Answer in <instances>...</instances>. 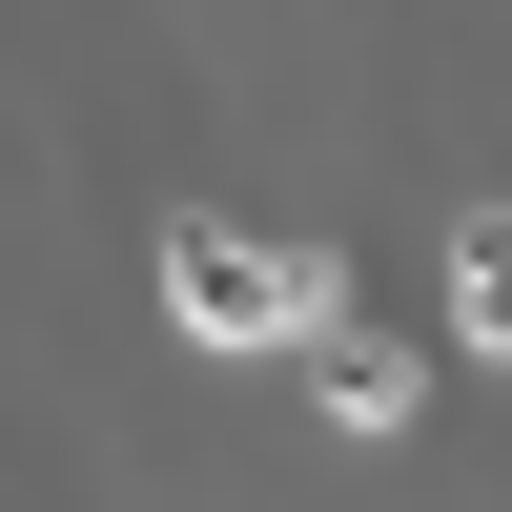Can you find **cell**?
Instances as JSON below:
<instances>
[{"label": "cell", "mask_w": 512, "mask_h": 512, "mask_svg": "<svg viewBox=\"0 0 512 512\" xmlns=\"http://www.w3.org/2000/svg\"><path fill=\"white\" fill-rule=\"evenodd\" d=\"M164 308H185V349H308L328 267L308 246H246V226H164Z\"/></svg>", "instance_id": "cell-1"}, {"label": "cell", "mask_w": 512, "mask_h": 512, "mask_svg": "<svg viewBox=\"0 0 512 512\" xmlns=\"http://www.w3.org/2000/svg\"><path fill=\"white\" fill-rule=\"evenodd\" d=\"M308 390H328V431H410V349L349 308H308Z\"/></svg>", "instance_id": "cell-2"}, {"label": "cell", "mask_w": 512, "mask_h": 512, "mask_svg": "<svg viewBox=\"0 0 512 512\" xmlns=\"http://www.w3.org/2000/svg\"><path fill=\"white\" fill-rule=\"evenodd\" d=\"M451 349L512 369V205H451Z\"/></svg>", "instance_id": "cell-3"}]
</instances>
